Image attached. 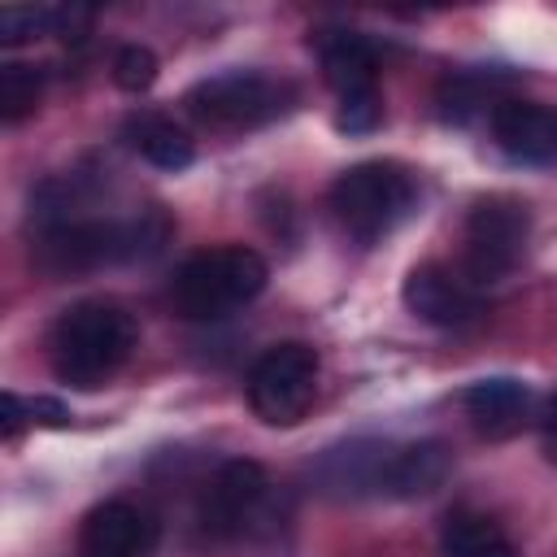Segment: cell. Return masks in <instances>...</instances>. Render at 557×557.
<instances>
[{
    "mask_svg": "<svg viewBox=\"0 0 557 557\" xmlns=\"http://www.w3.org/2000/svg\"><path fill=\"white\" fill-rule=\"evenodd\" d=\"M405 309L431 326H444V331H457V326H470L479 313H483V296L453 270L435 265V261H422L405 274Z\"/></svg>",
    "mask_w": 557,
    "mask_h": 557,
    "instance_id": "cell-8",
    "label": "cell"
},
{
    "mask_svg": "<svg viewBox=\"0 0 557 557\" xmlns=\"http://www.w3.org/2000/svg\"><path fill=\"white\" fill-rule=\"evenodd\" d=\"M392 444H379V440H352V444H339L331 448L322 461H318V483L335 496H361V492H383L387 483V466H392Z\"/></svg>",
    "mask_w": 557,
    "mask_h": 557,
    "instance_id": "cell-11",
    "label": "cell"
},
{
    "mask_svg": "<svg viewBox=\"0 0 557 557\" xmlns=\"http://www.w3.org/2000/svg\"><path fill=\"white\" fill-rule=\"evenodd\" d=\"M270 265L257 248L244 244H222V248H205L191 252L170 283V300L178 309V318L187 322H213L226 318L231 309L257 300L265 292Z\"/></svg>",
    "mask_w": 557,
    "mask_h": 557,
    "instance_id": "cell-2",
    "label": "cell"
},
{
    "mask_svg": "<svg viewBox=\"0 0 557 557\" xmlns=\"http://www.w3.org/2000/svg\"><path fill=\"white\" fill-rule=\"evenodd\" d=\"M248 405L270 426H292L309 413L318 392V348L305 339H283L265 348L248 370Z\"/></svg>",
    "mask_w": 557,
    "mask_h": 557,
    "instance_id": "cell-5",
    "label": "cell"
},
{
    "mask_svg": "<svg viewBox=\"0 0 557 557\" xmlns=\"http://www.w3.org/2000/svg\"><path fill=\"white\" fill-rule=\"evenodd\" d=\"M383 122V100H379V87L370 91H352V96H339V109H335V126L344 135H366Z\"/></svg>",
    "mask_w": 557,
    "mask_h": 557,
    "instance_id": "cell-20",
    "label": "cell"
},
{
    "mask_svg": "<svg viewBox=\"0 0 557 557\" xmlns=\"http://www.w3.org/2000/svg\"><path fill=\"white\" fill-rule=\"evenodd\" d=\"M313 48H318V61H322L326 83L339 96H352V91H370L374 87L379 61H374V48L357 30H322V35H313Z\"/></svg>",
    "mask_w": 557,
    "mask_h": 557,
    "instance_id": "cell-13",
    "label": "cell"
},
{
    "mask_svg": "<svg viewBox=\"0 0 557 557\" xmlns=\"http://www.w3.org/2000/svg\"><path fill=\"white\" fill-rule=\"evenodd\" d=\"M44 96V74L26 61H4L0 65V122H22L39 109Z\"/></svg>",
    "mask_w": 557,
    "mask_h": 557,
    "instance_id": "cell-17",
    "label": "cell"
},
{
    "mask_svg": "<svg viewBox=\"0 0 557 557\" xmlns=\"http://www.w3.org/2000/svg\"><path fill=\"white\" fill-rule=\"evenodd\" d=\"M139 326L135 318L113 300H78L61 309V318L48 331V361L52 374L70 387H100L109 383L126 357L135 352Z\"/></svg>",
    "mask_w": 557,
    "mask_h": 557,
    "instance_id": "cell-1",
    "label": "cell"
},
{
    "mask_svg": "<svg viewBox=\"0 0 557 557\" xmlns=\"http://www.w3.org/2000/svg\"><path fill=\"white\" fill-rule=\"evenodd\" d=\"M87 26H91V9H78V4L52 9V35H61V39H83Z\"/></svg>",
    "mask_w": 557,
    "mask_h": 557,
    "instance_id": "cell-23",
    "label": "cell"
},
{
    "mask_svg": "<svg viewBox=\"0 0 557 557\" xmlns=\"http://www.w3.org/2000/svg\"><path fill=\"white\" fill-rule=\"evenodd\" d=\"M444 553L448 557H518L509 535L492 518L470 513V509H461L444 522Z\"/></svg>",
    "mask_w": 557,
    "mask_h": 557,
    "instance_id": "cell-16",
    "label": "cell"
},
{
    "mask_svg": "<svg viewBox=\"0 0 557 557\" xmlns=\"http://www.w3.org/2000/svg\"><path fill=\"white\" fill-rule=\"evenodd\" d=\"M527 235H531V213L522 200H513V196L474 200L466 213V252H461L466 283L483 287V283L505 278L518 265Z\"/></svg>",
    "mask_w": 557,
    "mask_h": 557,
    "instance_id": "cell-6",
    "label": "cell"
},
{
    "mask_svg": "<svg viewBox=\"0 0 557 557\" xmlns=\"http://www.w3.org/2000/svg\"><path fill=\"white\" fill-rule=\"evenodd\" d=\"M292 83L252 74V70H231V74H213L200 78L183 104L191 113V122L209 126V131H257L265 122H274L278 113H287L292 104Z\"/></svg>",
    "mask_w": 557,
    "mask_h": 557,
    "instance_id": "cell-4",
    "label": "cell"
},
{
    "mask_svg": "<svg viewBox=\"0 0 557 557\" xmlns=\"http://www.w3.org/2000/svg\"><path fill=\"white\" fill-rule=\"evenodd\" d=\"M30 422V409H26V400L17 396V392H4L0 396V435L13 444L17 435H22V426Z\"/></svg>",
    "mask_w": 557,
    "mask_h": 557,
    "instance_id": "cell-22",
    "label": "cell"
},
{
    "mask_svg": "<svg viewBox=\"0 0 557 557\" xmlns=\"http://www.w3.org/2000/svg\"><path fill=\"white\" fill-rule=\"evenodd\" d=\"M152 544L157 522L131 500H104L78 527V557H148Z\"/></svg>",
    "mask_w": 557,
    "mask_h": 557,
    "instance_id": "cell-9",
    "label": "cell"
},
{
    "mask_svg": "<svg viewBox=\"0 0 557 557\" xmlns=\"http://www.w3.org/2000/svg\"><path fill=\"white\" fill-rule=\"evenodd\" d=\"M448 474H453V453L440 440H418V444H405L392 453L383 492L400 496V500H418V496L440 492L448 483Z\"/></svg>",
    "mask_w": 557,
    "mask_h": 557,
    "instance_id": "cell-12",
    "label": "cell"
},
{
    "mask_svg": "<svg viewBox=\"0 0 557 557\" xmlns=\"http://www.w3.org/2000/svg\"><path fill=\"white\" fill-rule=\"evenodd\" d=\"M265 500H270V479L261 461L252 457L222 461L200 492V527L213 540H239L244 531H252Z\"/></svg>",
    "mask_w": 557,
    "mask_h": 557,
    "instance_id": "cell-7",
    "label": "cell"
},
{
    "mask_svg": "<svg viewBox=\"0 0 557 557\" xmlns=\"http://www.w3.org/2000/svg\"><path fill=\"white\" fill-rule=\"evenodd\" d=\"M492 139L509 161L548 165L557 161V113L535 100H500L492 109Z\"/></svg>",
    "mask_w": 557,
    "mask_h": 557,
    "instance_id": "cell-10",
    "label": "cell"
},
{
    "mask_svg": "<svg viewBox=\"0 0 557 557\" xmlns=\"http://www.w3.org/2000/svg\"><path fill=\"white\" fill-rule=\"evenodd\" d=\"M52 30V9H35V4H9L0 9V44H26L35 35Z\"/></svg>",
    "mask_w": 557,
    "mask_h": 557,
    "instance_id": "cell-21",
    "label": "cell"
},
{
    "mask_svg": "<svg viewBox=\"0 0 557 557\" xmlns=\"http://www.w3.org/2000/svg\"><path fill=\"white\" fill-rule=\"evenodd\" d=\"M326 200H331L335 222L352 239L374 244V239H383L387 231H396L409 218V209L418 200V187L392 161H361V165H348L331 183V196Z\"/></svg>",
    "mask_w": 557,
    "mask_h": 557,
    "instance_id": "cell-3",
    "label": "cell"
},
{
    "mask_svg": "<svg viewBox=\"0 0 557 557\" xmlns=\"http://www.w3.org/2000/svg\"><path fill=\"white\" fill-rule=\"evenodd\" d=\"M435 104H440V117L444 122H470L483 104H487V83L479 74H448L435 91Z\"/></svg>",
    "mask_w": 557,
    "mask_h": 557,
    "instance_id": "cell-18",
    "label": "cell"
},
{
    "mask_svg": "<svg viewBox=\"0 0 557 557\" xmlns=\"http://www.w3.org/2000/svg\"><path fill=\"white\" fill-rule=\"evenodd\" d=\"M26 409H30L35 426H70V409L61 400H52V396H30Z\"/></svg>",
    "mask_w": 557,
    "mask_h": 557,
    "instance_id": "cell-24",
    "label": "cell"
},
{
    "mask_svg": "<svg viewBox=\"0 0 557 557\" xmlns=\"http://www.w3.org/2000/svg\"><path fill=\"white\" fill-rule=\"evenodd\" d=\"M157 52L144 48V44H126L117 57H113V83L122 91H148L157 83Z\"/></svg>",
    "mask_w": 557,
    "mask_h": 557,
    "instance_id": "cell-19",
    "label": "cell"
},
{
    "mask_svg": "<svg viewBox=\"0 0 557 557\" xmlns=\"http://www.w3.org/2000/svg\"><path fill=\"white\" fill-rule=\"evenodd\" d=\"M122 135H126V144H131L148 165H157V170H187L191 157H196L191 135H187L174 117H165V113H131Z\"/></svg>",
    "mask_w": 557,
    "mask_h": 557,
    "instance_id": "cell-15",
    "label": "cell"
},
{
    "mask_svg": "<svg viewBox=\"0 0 557 557\" xmlns=\"http://www.w3.org/2000/svg\"><path fill=\"white\" fill-rule=\"evenodd\" d=\"M461 405L483 435H509L522 426L531 409V392L518 379H479L461 392Z\"/></svg>",
    "mask_w": 557,
    "mask_h": 557,
    "instance_id": "cell-14",
    "label": "cell"
},
{
    "mask_svg": "<svg viewBox=\"0 0 557 557\" xmlns=\"http://www.w3.org/2000/svg\"><path fill=\"white\" fill-rule=\"evenodd\" d=\"M540 431H544V448H548V457L557 461V400H548V405H544Z\"/></svg>",
    "mask_w": 557,
    "mask_h": 557,
    "instance_id": "cell-25",
    "label": "cell"
}]
</instances>
